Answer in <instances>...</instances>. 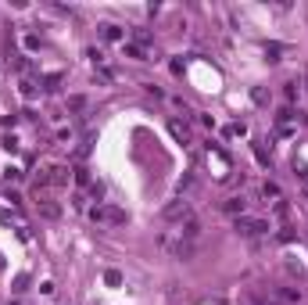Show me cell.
I'll list each match as a JSON object with an SVG mask.
<instances>
[{
    "label": "cell",
    "instance_id": "6da1fadb",
    "mask_svg": "<svg viewBox=\"0 0 308 305\" xmlns=\"http://www.w3.org/2000/svg\"><path fill=\"white\" fill-rule=\"evenodd\" d=\"M233 230L240 237H262V234H269V223L262 215H240V219H233Z\"/></svg>",
    "mask_w": 308,
    "mask_h": 305
},
{
    "label": "cell",
    "instance_id": "7a4b0ae2",
    "mask_svg": "<svg viewBox=\"0 0 308 305\" xmlns=\"http://www.w3.org/2000/svg\"><path fill=\"white\" fill-rule=\"evenodd\" d=\"M90 219L93 223H108V226H126L129 223V215L122 208H111V205H93L90 208Z\"/></svg>",
    "mask_w": 308,
    "mask_h": 305
},
{
    "label": "cell",
    "instance_id": "3957f363",
    "mask_svg": "<svg viewBox=\"0 0 308 305\" xmlns=\"http://www.w3.org/2000/svg\"><path fill=\"white\" fill-rule=\"evenodd\" d=\"M190 215H194V208H190L186 198H176V201H169V205L162 208V219H165V223H183V219H190Z\"/></svg>",
    "mask_w": 308,
    "mask_h": 305
},
{
    "label": "cell",
    "instance_id": "277c9868",
    "mask_svg": "<svg viewBox=\"0 0 308 305\" xmlns=\"http://www.w3.org/2000/svg\"><path fill=\"white\" fill-rule=\"evenodd\" d=\"M201 234H204V223H201V215H190V219H183V223H179V230H176V237H179V241H190V244H194Z\"/></svg>",
    "mask_w": 308,
    "mask_h": 305
},
{
    "label": "cell",
    "instance_id": "5b68a950",
    "mask_svg": "<svg viewBox=\"0 0 308 305\" xmlns=\"http://www.w3.org/2000/svg\"><path fill=\"white\" fill-rule=\"evenodd\" d=\"M162 248H165L172 258H194V244H190V241H172L169 234L162 237Z\"/></svg>",
    "mask_w": 308,
    "mask_h": 305
},
{
    "label": "cell",
    "instance_id": "8992f818",
    "mask_svg": "<svg viewBox=\"0 0 308 305\" xmlns=\"http://www.w3.org/2000/svg\"><path fill=\"white\" fill-rule=\"evenodd\" d=\"M222 212H226V215H233V219L247 215V198H244V194H233V198H226V201H222Z\"/></svg>",
    "mask_w": 308,
    "mask_h": 305
},
{
    "label": "cell",
    "instance_id": "52a82bcc",
    "mask_svg": "<svg viewBox=\"0 0 308 305\" xmlns=\"http://www.w3.org/2000/svg\"><path fill=\"white\" fill-rule=\"evenodd\" d=\"M100 36L104 40H111V43H126V32H122V25H100Z\"/></svg>",
    "mask_w": 308,
    "mask_h": 305
},
{
    "label": "cell",
    "instance_id": "ba28073f",
    "mask_svg": "<svg viewBox=\"0 0 308 305\" xmlns=\"http://www.w3.org/2000/svg\"><path fill=\"white\" fill-rule=\"evenodd\" d=\"M169 133H172V137H176V140H179L183 147L190 144V129H186V126H183L179 119H172V122H169Z\"/></svg>",
    "mask_w": 308,
    "mask_h": 305
},
{
    "label": "cell",
    "instance_id": "9c48e42d",
    "mask_svg": "<svg viewBox=\"0 0 308 305\" xmlns=\"http://www.w3.org/2000/svg\"><path fill=\"white\" fill-rule=\"evenodd\" d=\"M40 215H43V219H61V205L43 198V201H40Z\"/></svg>",
    "mask_w": 308,
    "mask_h": 305
},
{
    "label": "cell",
    "instance_id": "30bf717a",
    "mask_svg": "<svg viewBox=\"0 0 308 305\" xmlns=\"http://www.w3.org/2000/svg\"><path fill=\"white\" fill-rule=\"evenodd\" d=\"M276 298H280L283 305H297V301H301V291H297V287H280Z\"/></svg>",
    "mask_w": 308,
    "mask_h": 305
},
{
    "label": "cell",
    "instance_id": "8fae6325",
    "mask_svg": "<svg viewBox=\"0 0 308 305\" xmlns=\"http://www.w3.org/2000/svg\"><path fill=\"white\" fill-rule=\"evenodd\" d=\"M133 43H136L140 51H147V47L154 43V36H150L147 29H140V25H136V29H133Z\"/></svg>",
    "mask_w": 308,
    "mask_h": 305
},
{
    "label": "cell",
    "instance_id": "7c38bea8",
    "mask_svg": "<svg viewBox=\"0 0 308 305\" xmlns=\"http://www.w3.org/2000/svg\"><path fill=\"white\" fill-rule=\"evenodd\" d=\"M72 176H75V183L86 187V190L93 187V176H90V169H83V165H75V169H72Z\"/></svg>",
    "mask_w": 308,
    "mask_h": 305
},
{
    "label": "cell",
    "instance_id": "4fadbf2b",
    "mask_svg": "<svg viewBox=\"0 0 308 305\" xmlns=\"http://www.w3.org/2000/svg\"><path fill=\"white\" fill-rule=\"evenodd\" d=\"M122 54L126 58H136V61H147V51H140L136 43H122Z\"/></svg>",
    "mask_w": 308,
    "mask_h": 305
},
{
    "label": "cell",
    "instance_id": "5bb4252c",
    "mask_svg": "<svg viewBox=\"0 0 308 305\" xmlns=\"http://www.w3.org/2000/svg\"><path fill=\"white\" fill-rule=\"evenodd\" d=\"M251 101H254L258 108H265V104H269V90H265V86H254V90H251Z\"/></svg>",
    "mask_w": 308,
    "mask_h": 305
},
{
    "label": "cell",
    "instance_id": "9a60e30c",
    "mask_svg": "<svg viewBox=\"0 0 308 305\" xmlns=\"http://www.w3.org/2000/svg\"><path fill=\"white\" fill-rule=\"evenodd\" d=\"M36 94H40V86H36L32 79H22V97H25V101H32Z\"/></svg>",
    "mask_w": 308,
    "mask_h": 305
},
{
    "label": "cell",
    "instance_id": "2e32d148",
    "mask_svg": "<svg viewBox=\"0 0 308 305\" xmlns=\"http://www.w3.org/2000/svg\"><path fill=\"white\" fill-rule=\"evenodd\" d=\"M280 54H283L280 43H265V61H280Z\"/></svg>",
    "mask_w": 308,
    "mask_h": 305
},
{
    "label": "cell",
    "instance_id": "e0dca14e",
    "mask_svg": "<svg viewBox=\"0 0 308 305\" xmlns=\"http://www.w3.org/2000/svg\"><path fill=\"white\" fill-rule=\"evenodd\" d=\"M254 158H258L262 165H269V162H273V158H269V151L262 147V140H254Z\"/></svg>",
    "mask_w": 308,
    "mask_h": 305
},
{
    "label": "cell",
    "instance_id": "ac0fdd59",
    "mask_svg": "<svg viewBox=\"0 0 308 305\" xmlns=\"http://www.w3.org/2000/svg\"><path fill=\"white\" fill-rule=\"evenodd\" d=\"M104 284H108V287H119V284H122V273H119V270H108V273H104Z\"/></svg>",
    "mask_w": 308,
    "mask_h": 305
},
{
    "label": "cell",
    "instance_id": "d6986e66",
    "mask_svg": "<svg viewBox=\"0 0 308 305\" xmlns=\"http://www.w3.org/2000/svg\"><path fill=\"white\" fill-rule=\"evenodd\" d=\"M247 133V126L244 122H233V126H226V137H244Z\"/></svg>",
    "mask_w": 308,
    "mask_h": 305
},
{
    "label": "cell",
    "instance_id": "ffe728a7",
    "mask_svg": "<svg viewBox=\"0 0 308 305\" xmlns=\"http://www.w3.org/2000/svg\"><path fill=\"white\" fill-rule=\"evenodd\" d=\"M90 144H93V133H90V137L79 144V151H75V155H79V158H86V155H90Z\"/></svg>",
    "mask_w": 308,
    "mask_h": 305
},
{
    "label": "cell",
    "instance_id": "44dd1931",
    "mask_svg": "<svg viewBox=\"0 0 308 305\" xmlns=\"http://www.w3.org/2000/svg\"><path fill=\"white\" fill-rule=\"evenodd\" d=\"M90 198H97V201L104 198V183H100V180H93V187H90Z\"/></svg>",
    "mask_w": 308,
    "mask_h": 305
},
{
    "label": "cell",
    "instance_id": "7402d4cb",
    "mask_svg": "<svg viewBox=\"0 0 308 305\" xmlns=\"http://www.w3.org/2000/svg\"><path fill=\"white\" fill-rule=\"evenodd\" d=\"M262 194H265V198H280V187H276V183H265Z\"/></svg>",
    "mask_w": 308,
    "mask_h": 305
},
{
    "label": "cell",
    "instance_id": "603a6c76",
    "mask_svg": "<svg viewBox=\"0 0 308 305\" xmlns=\"http://www.w3.org/2000/svg\"><path fill=\"white\" fill-rule=\"evenodd\" d=\"M15 68H18V72H29V58H25V54H15Z\"/></svg>",
    "mask_w": 308,
    "mask_h": 305
},
{
    "label": "cell",
    "instance_id": "cb8c5ba5",
    "mask_svg": "<svg viewBox=\"0 0 308 305\" xmlns=\"http://www.w3.org/2000/svg\"><path fill=\"white\" fill-rule=\"evenodd\" d=\"M0 144H4V151H11V155H15V151H18V140H15V137H4V140H0Z\"/></svg>",
    "mask_w": 308,
    "mask_h": 305
},
{
    "label": "cell",
    "instance_id": "d4e9b609",
    "mask_svg": "<svg viewBox=\"0 0 308 305\" xmlns=\"http://www.w3.org/2000/svg\"><path fill=\"white\" fill-rule=\"evenodd\" d=\"M283 97L294 101V97H297V83H287V86H283Z\"/></svg>",
    "mask_w": 308,
    "mask_h": 305
},
{
    "label": "cell",
    "instance_id": "484cf974",
    "mask_svg": "<svg viewBox=\"0 0 308 305\" xmlns=\"http://www.w3.org/2000/svg\"><path fill=\"white\" fill-rule=\"evenodd\" d=\"M43 83H47V90H58V83H61V75L54 72V75H47V79H43Z\"/></svg>",
    "mask_w": 308,
    "mask_h": 305
},
{
    "label": "cell",
    "instance_id": "4316f807",
    "mask_svg": "<svg viewBox=\"0 0 308 305\" xmlns=\"http://www.w3.org/2000/svg\"><path fill=\"white\" fill-rule=\"evenodd\" d=\"M4 180L15 183V180H22V172H18V169H4Z\"/></svg>",
    "mask_w": 308,
    "mask_h": 305
},
{
    "label": "cell",
    "instance_id": "83f0119b",
    "mask_svg": "<svg viewBox=\"0 0 308 305\" xmlns=\"http://www.w3.org/2000/svg\"><path fill=\"white\" fill-rule=\"evenodd\" d=\"M254 305H283V301H280V298H258Z\"/></svg>",
    "mask_w": 308,
    "mask_h": 305
},
{
    "label": "cell",
    "instance_id": "f1b7e54d",
    "mask_svg": "<svg viewBox=\"0 0 308 305\" xmlns=\"http://www.w3.org/2000/svg\"><path fill=\"white\" fill-rule=\"evenodd\" d=\"M301 122H304V126H308V111H301Z\"/></svg>",
    "mask_w": 308,
    "mask_h": 305
},
{
    "label": "cell",
    "instance_id": "f546056e",
    "mask_svg": "<svg viewBox=\"0 0 308 305\" xmlns=\"http://www.w3.org/2000/svg\"><path fill=\"white\" fill-rule=\"evenodd\" d=\"M304 86H308V75H304Z\"/></svg>",
    "mask_w": 308,
    "mask_h": 305
},
{
    "label": "cell",
    "instance_id": "4dcf8cb0",
    "mask_svg": "<svg viewBox=\"0 0 308 305\" xmlns=\"http://www.w3.org/2000/svg\"><path fill=\"white\" fill-rule=\"evenodd\" d=\"M11 305H18V301H11Z\"/></svg>",
    "mask_w": 308,
    "mask_h": 305
}]
</instances>
